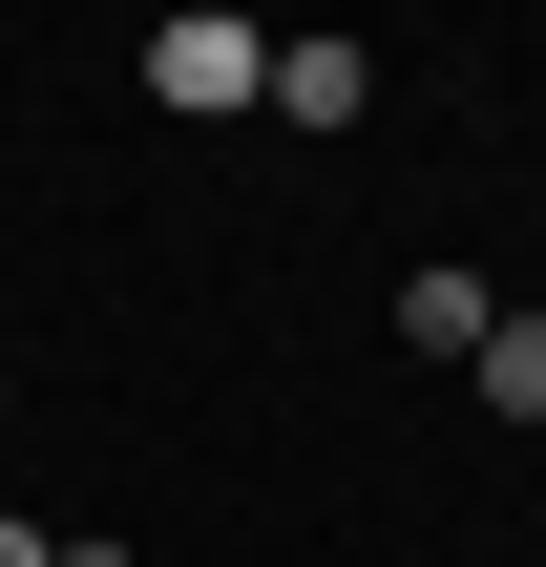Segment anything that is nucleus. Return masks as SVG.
<instances>
[{
  "label": "nucleus",
  "instance_id": "f257e3e1",
  "mask_svg": "<svg viewBox=\"0 0 546 567\" xmlns=\"http://www.w3.org/2000/svg\"><path fill=\"white\" fill-rule=\"evenodd\" d=\"M147 105L168 126H231V105H274V42L231 0H189V21H147Z\"/></svg>",
  "mask_w": 546,
  "mask_h": 567
},
{
  "label": "nucleus",
  "instance_id": "f03ea898",
  "mask_svg": "<svg viewBox=\"0 0 546 567\" xmlns=\"http://www.w3.org/2000/svg\"><path fill=\"white\" fill-rule=\"evenodd\" d=\"M379 105V42H274V126H358Z\"/></svg>",
  "mask_w": 546,
  "mask_h": 567
},
{
  "label": "nucleus",
  "instance_id": "7ed1b4c3",
  "mask_svg": "<svg viewBox=\"0 0 546 567\" xmlns=\"http://www.w3.org/2000/svg\"><path fill=\"white\" fill-rule=\"evenodd\" d=\"M400 337H421V358H484V337H505V295H484L463 252H421V274H400Z\"/></svg>",
  "mask_w": 546,
  "mask_h": 567
},
{
  "label": "nucleus",
  "instance_id": "20e7f679",
  "mask_svg": "<svg viewBox=\"0 0 546 567\" xmlns=\"http://www.w3.org/2000/svg\"><path fill=\"white\" fill-rule=\"evenodd\" d=\"M463 400H484V421H546V316H505V337L463 358Z\"/></svg>",
  "mask_w": 546,
  "mask_h": 567
},
{
  "label": "nucleus",
  "instance_id": "39448f33",
  "mask_svg": "<svg viewBox=\"0 0 546 567\" xmlns=\"http://www.w3.org/2000/svg\"><path fill=\"white\" fill-rule=\"evenodd\" d=\"M0 567H63V547H42V526H21V505H0Z\"/></svg>",
  "mask_w": 546,
  "mask_h": 567
}]
</instances>
